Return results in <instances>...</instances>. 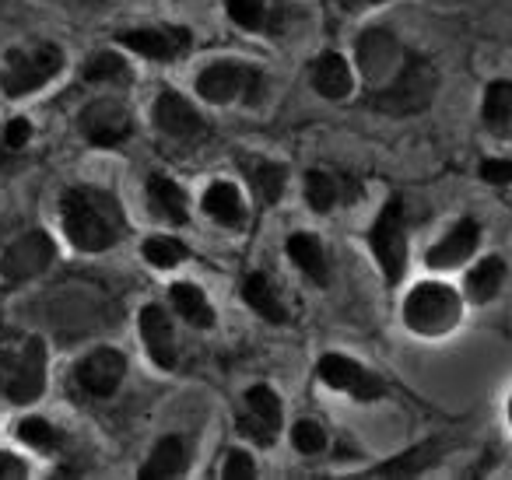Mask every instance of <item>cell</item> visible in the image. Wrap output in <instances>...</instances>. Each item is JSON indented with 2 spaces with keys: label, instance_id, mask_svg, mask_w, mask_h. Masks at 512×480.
Returning <instances> with one entry per match:
<instances>
[{
  "label": "cell",
  "instance_id": "cell-1",
  "mask_svg": "<svg viewBox=\"0 0 512 480\" xmlns=\"http://www.w3.org/2000/svg\"><path fill=\"white\" fill-rule=\"evenodd\" d=\"M64 235L81 253H106L123 239V207L109 190L99 186H74L64 193Z\"/></svg>",
  "mask_w": 512,
  "mask_h": 480
},
{
  "label": "cell",
  "instance_id": "cell-2",
  "mask_svg": "<svg viewBox=\"0 0 512 480\" xmlns=\"http://www.w3.org/2000/svg\"><path fill=\"white\" fill-rule=\"evenodd\" d=\"M46 389V344L39 337L0 333V396L32 403Z\"/></svg>",
  "mask_w": 512,
  "mask_h": 480
},
{
  "label": "cell",
  "instance_id": "cell-3",
  "mask_svg": "<svg viewBox=\"0 0 512 480\" xmlns=\"http://www.w3.org/2000/svg\"><path fill=\"white\" fill-rule=\"evenodd\" d=\"M435 88H439L435 67L428 64L425 57L407 53L400 71L372 95V106H376L379 113H390V116H411V113H421V109L432 102Z\"/></svg>",
  "mask_w": 512,
  "mask_h": 480
},
{
  "label": "cell",
  "instance_id": "cell-4",
  "mask_svg": "<svg viewBox=\"0 0 512 480\" xmlns=\"http://www.w3.org/2000/svg\"><path fill=\"white\" fill-rule=\"evenodd\" d=\"M64 71V50L53 43H36V46H18L4 57V71H0V88L11 99L39 92L43 85H50L57 74Z\"/></svg>",
  "mask_w": 512,
  "mask_h": 480
},
{
  "label": "cell",
  "instance_id": "cell-5",
  "mask_svg": "<svg viewBox=\"0 0 512 480\" xmlns=\"http://www.w3.org/2000/svg\"><path fill=\"white\" fill-rule=\"evenodd\" d=\"M460 295L449 284L425 281L407 295L404 302V323L421 337H442L460 323Z\"/></svg>",
  "mask_w": 512,
  "mask_h": 480
},
{
  "label": "cell",
  "instance_id": "cell-6",
  "mask_svg": "<svg viewBox=\"0 0 512 480\" xmlns=\"http://www.w3.org/2000/svg\"><path fill=\"white\" fill-rule=\"evenodd\" d=\"M372 253H376L379 267H383L386 284H400L407 270V232H404V200L393 197L386 200L383 214L376 218L369 232Z\"/></svg>",
  "mask_w": 512,
  "mask_h": 480
},
{
  "label": "cell",
  "instance_id": "cell-7",
  "mask_svg": "<svg viewBox=\"0 0 512 480\" xmlns=\"http://www.w3.org/2000/svg\"><path fill=\"white\" fill-rule=\"evenodd\" d=\"M260 71L249 64H239V60H221V64H211L204 74L197 78V92L200 99L214 102V106H225V102L235 99H256L260 95Z\"/></svg>",
  "mask_w": 512,
  "mask_h": 480
},
{
  "label": "cell",
  "instance_id": "cell-8",
  "mask_svg": "<svg viewBox=\"0 0 512 480\" xmlns=\"http://www.w3.org/2000/svg\"><path fill=\"white\" fill-rule=\"evenodd\" d=\"M53 260H57V246H53L50 235L29 232L4 249V256H0V281L25 284L43 274L46 267H53Z\"/></svg>",
  "mask_w": 512,
  "mask_h": 480
},
{
  "label": "cell",
  "instance_id": "cell-9",
  "mask_svg": "<svg viewBox=\"0 0 512 480\" xmlns=\"http://www.w3.org/2000/svg\"><path fill=\"white\" fill-rule=\"evenodd\" d=\"M151 116H155L158 134L169 137V141H176V144H197L200 137L207 134L204 116H200L197 109H193V102H186L183 95L172 92V88L158 92Z\"/></svg>",
  "mask_w": 512,
  "mask_h": 480
},
{
  "label": "cell",
  "instance_id": "cell-10",
  "mask_svg": "<svg viewBox=\"0 0 512 480\" xmlns=\"http://www.w3.org/2000/svg\"><path fill=\"white\" fill-rule=\"evenodd\" d=\"M123 375H127V358H123L116 347H95L92 354L74 365V379L95 400H109V396L120 389Z\"/></svg>",
  "mask_w": 512,
  "mask_h": 480
},
{
  "label": "cell",
  "instance_id": "cell-11",
  "mask_svg": "<svg viewBox=\"0 0 512 480\" xmlns=\"http://www.w3.org/2000/svg\"><path fill=\"white\" fill-rule=\"evenodd\" d=\"M81 134L99 148H116L134 134V120H130L127 106L116 99H95L85 113L78 116Z\"/></svg>",
  "mask_w": 512,
  "mask_h": 480
},
{
  "label": "cell",
  "instance_id": "cell-12",
  "mask_svg": "<svg viewBox=\"0 0 512 480\" xmlns=\"http://www.w3.org/2000/svg\"><path fill=\"white\" fill-rule=\"evenodd\" d=\"M320 379L327 382L330 389L351 393L355 400H379V396H386V382L379 379L376 372L362 368L358 361L344 358V354H327V358L320 361Z\"/></svg>",
  "mask_w": 512,
  "mask_h": 480
},
{
  "label": "cell",
  "instance_id": "cell-13",
  "mask_svg": "<svg viewBox=\"0 0 512 480\" xmlns=\"http://www.w3.org/2000/svg\"><path fill=\"white\" fill-rule=\"evenodd\" d=\"M407 53L400 50V43L383 29H369L362 39H358V67H362L365 81L369 85H379L383 88L393 74L400 71Z\"/></svg>",
  "mask_w": 512,
  "mask_h": 480
},
{
  "label": "cell",
  "instance_id": "cell-14",
  "mask_svg": "<svg viewBox=\"0 0 512 480\" xmlns=\"http://www.w3.org/2000/svg\"><path fill=\"white\" fill-rule=\"evenodd\" d=\"M281 428V400L271 386H253L246 393V410L239 414V431L256 445H271Z\"/></svg>",
  "mask_w": 512,
  "mask_h": 480
},
{
  "label": "cell",
  "instance_id": "cell-15",
  "mask_svg": "<svg viewBox=\"0 0 512 480\" xmlns=\"http://www.w3.org/2000/svg\"><path fill=\"white\" fill-rule=\"evenodd\" d=\"M120 43L127 50H134L137 57L148 60H176L186 53L190 46V32L186 29H137V32H123Z\"/></svg>",
  "mask_w": 512,
  "mask_h": 480
},
{
  "label": "cell",
  "instance_id": "cell-16",
  "mask_svg": "<svg viewBox=\"0 0 512 480\" xmlns=\"http://www.w3.org/2000/svg\"><path fill=\"white\" fill-rule=\"evenodd\" d=\"M477 239H481V228H477V221H470V218L456 221V225L449 228V232L442 235L432 249H428V267H432V270L460 267V263L470 260V253L477 249Z\"/></svg>",
  "mask_w": 512,
  "mask_h": 480
},
{
  "label": "cell",
  "instance_id": "cell-17",
  "mask_svg": "<svg viewBox=\"0 0 512 480\" xmlns=\"http://www.w3.org/2000/svg\"><path fill=\"white\" fill-rule=\"evenodd\" d=\"M137 323H141V337L151 361L158 368H176V333H172V323L162 305H144Z\"/></svg>",
  "mask_w": 512,
  "mask_h": 480
},
{
  "label": "cell",
  "instance_id": "cell-18",
  "mask_svg": "<svg viewBox=\"0 0 512 480\" xmlns=\"http://www.w3.org/2000/svg\"><path fill=\"white\" fill-rule=\"evenodd\" d=\"M313 88L330 102L348 99L351 88H355V74H351L348 60L341 53H323L313 64Z\"/></svg>",
  "mask_w": 512,
  "mask_h": 480
},
{
  "label": "cell",
  "instance_id": "cell-19",
  "mask_svg": "<svg viewBox=\"0 0 512 480\" xmlns=\"http://www.w3.org/2000/svg\"><path fill=\"white\" fill-rule=\"evenodd\" d=\"M239 165H242V172H246L249 183H253V190L260 193V200H264V204H278V200L285 197L288 169L281 162L249 155V158H242Z\"/></svg>",
  "mask_w": 512,
  "mask_h": 480
},
{
  "label": "cell",
  "instance_id": "cell-20",
  "mask_svg": "<svg viewBox=\"0 0 512 480\" xmlns=\"http://www.w3.org/2000/svg\"><path fill=\"white\" fill-rule=\"evenodd\" d=\"M204 214L221 228H242L246 225V204L242 193L232 183H211L204 193Z\"/></svg>",
  "mask_w": 512,
  "mask_h": 480
},
{
  "label": "cell",
  "instance_id": "cell-21",
  "mask_svg": "<svg viewBox=\"0 0 512 480\" xmlns=\"http://www.w3.org/2000/svg\"><path fill=\"white\" fill-rule=\"evenodd\" d=\"M148 207L158 221H169V225H186V218H190L186 214V193L169 176L148 179Z\"/></svg>",
  "mask_w": 512,
  "mask_h": 480
},
{
  "label": "cell",
  "instance_id": "cell-22",
  "mask_svg": "<svg viewBox=\"0 0 512 480\" xmlns=\"http://www.w3.org/2000/svg\"><path fill=\"white\" fill-rule=\"evenodd\" d=\"M186 470V442L179 435H169L155 445L148 463L141 466V480H172Z\"/></svg>",
  "mask_w": 512,
  "mask_h": 480
},
{
  "label": "cell",
  "instance_id": "cell-23",
  "mask_svg": "<svg viewBox=\"0 0 512 480\" xmlns=\"http://www.w3.org/2000/svg\"><path fill=\"white\" fill-rule=\"evenodd\" d=\"M288 256H292V263L313 284H327L330 281L327 256H323V246H320V239H316V235H309V232L292 235V239H288Z\"/></svg>",
  "mask_w": 512,
  "mask_h": 480
},
{
  "label": "cell",
  "instance_id": "cell-24",
  "mask_svg": "<svg viewBox=\"0 0 512 480\" xmlns=\"http://www.w3.org/2000/svg\"><path fill=\"white\" fill-rule=\"evenodd\" d=\"M242 302H246L256 316H264L267 323H285L288 319L285 305H281L274 284L267 281V274H249L246 277V284H242Z\"/></svg>",
  "mask_w": 512,
  "mask_h": 480
},
{
  "label": "cell",
  "instance_id": "cell-25",
  "mask_svg": "<svg viewBox=\"0 0 512 480\" xmlns=\"http://www.w3.org/2000/svg\"><path fill=\"white\" fill-rule=\"evenodd\" d=\"M484 127L498 137L512 134V81H491L484 92Z\"/></svg>",
  "mask_w": 512,
  "mask_h": 480
},
{
  "label": "cell",
  "instance_id": "cell-26",
  "mask_svg": "<svg viewBox=\"0 0 512 480\" xmlns=\"http://www.w3.org/2000/svg\"><path fill=\"white\" fill-rule=\"evenodd\" d=\"M442 452H446V445H442V442H425V445H418V449L404 452V456L390 459L386 466H376L369 477H414V473L428 470V466H432Z\"/></svg>",
  "mask_w": 512,
  "mask_h": 480
},
{
  "label": "cell",
  "instance_id": "cell-27",
  "mask_svg": "<svg viewBox=\"0 0 512 480\" xmlns=\"http://www.w3.org/2000/svg\"><path fill=\"white\" fill-rule=\"evenodd\" d=\"M169 298H172V305H176V312L186 319V323L200 326V330H207V326L214 323V309H211V302H207V295L197 288V284H186V281L172 284Z\"/></svg>",
  "mask_w": 512,
  "mask_h": 480
},
{
  "label": "cell",
  "instance_id": "cell-28",
  "mask_svg": "<svg viewBox=\"0 0 512 480\" xmlns=\"http://www.w3.org/2000/svg\"><path fill=\"white\" fill-rule=\"evenodd\" d=\"M502 281H505V263L498 256H488V260H481L467 274V298L477 305L491 302L498 295V288H502Z\"/></svg>",
  "mask_w": 512,
  "mask_h": 480
},
{
  "label": "cell",
  "instance_id": "cell-29",
  "mask_svg": "<svg viewBox=\"0 0 512 480\" xmlns=\"http://www.w3.org/2000/svg\"><path fill=\"white\" fill-rule=\"evenodd\" d=\"M306 200H309V207H313L316 214H327L330 207L341 200V183H337L330 172L313 169L306 176Z\"/></svg>",
  "mask_w": 512,
  "mask_h": 480
},
{
  "label": "cell",
  "instance_id": "cell-30",
  "mask_svg": "<svg viewBox=\"0 0 512 480\" xmlns=\"http://www.w3.org/2000/svg\"><path fill=\"white\" fill-rule=\"evenodd\" d=\"M190 256V249L183 246L179 239H165V235H155V239L144 242V260L151 267H162V270H172Z\"/></svg>",
  "mask_w": 512,
  "mask_h": 480
},
{
  "label": "cell",
  "instance_id": "cell-31",
  "mask_svg": "<svg viewBox=\"0 0 512 480\" xmlns=\"http://www.w3.org/2000/svg\"><path fill=\"white\" fill-rule=\"evenodd\" d=\"M18 438H22L29 449H39V452L60 449V431L53 428L46 417H25V421L18 424Z\"/></svg>",
  "mask_w": 512,
  "mask_h": 480
},
{
  "label": "cell",
  "instance_id": "cell-32",
  "mask_svg": "<svg viewBox=\"0 0 512 480\" xmlns=\"http://www.w3.org/2000/svg\"><path fill=\"white\" fill-rule=\"evenodd\" d=\"M225 11L242 32H260L267 25V0H228Z\"/></svg>",
  "mask_w": 512,
  "mask_h": 480
},
{
  "label": "cell",
  "instance_id": "cell-33",
  "mask_svg": "<svg viewBox=\"0 0 512 480\" xmlns=\"http://www.w3.org/2000/svg\"><path fill=\"white\" fill-rule=\"evenodd\" d=\"M85 78L88 81H109V85H123V81H130V74H127L123 57H116V53H99V57L88 60Z\"/></svg>",
  "mask_w": 512,
  "mask_h": 480
},
{
  "label": "cell",
  "instance_id": "cell-34",
  "mask_svg": "<svg viewBox=\"0 0 512 480\" xmlns=\"http://www.w3.org/2000/svg\"><path fill=\"white\" fill-rule=\"evenodd\" d=\"M292 445L302 452V456H316V452L327 449V431L316 421H299L292 428Z\"/></svg>",
  "mask_w": 512,
  "mask_h": 480
},
{
  "label": "cell",
  "instance_id": "cell-35",
  "mask_svg": "<svg viewBox=\"0 0 512 480\" xmlns=\"http://www.w3.org/2000/svg\"><path fill=\"white\" fill-rule=\"evenodd\" d=\"M32 141V123L29 120H8V127L0 130V148L4 151H22Z\"/></svg>",
  "mask_w": 512,
  "mask_h": 480
},
{
  "label": "cell",
  "instance_id": "cell-36",
  "mask_svg": "<svg viewBox=\"0 0 512 480\" xmlns=\"http://www.w3.org/2000/svg\"><path fill=\"white\" fill-rule=\"evenodd\" d=\"M253 473H256V466H253V456H249V452L232 449L225 456V466H221V477L225 480H249Z\"/></svg>",
  "mask_w": 512,
  "mask_h": 480
},
{
  "label": "cell",
  "instance_id": "cell-37",
  "mask_svg": "<svg viewBox=\"0 0 512 480\" xmlns=\"http://www.w3.org/2000/svg\"><path fill=\"white\" fill-rule=\"evenodd\" d=\"M29 477V463L18 459L15 452H0V480H22Z\"/></svg>",
  "mask_w": 512,
  "mask_h": 480
},
{
  "label": "cell",
  "instance_id": "cell-38",
  "mask_svg": "<svg viewBox=\"0 0 512 480\" xmlns=\"http://www.w3.org/2000/svg\"><path fill=\"white\" fill-rule=\"evenodd\" d=\"M481 179L484 183H495V186L512 183V162H498V158H491V162L481 165Z\"/></svg>",
  "mask_w": 512,
  "mask_h": 480
},
{
  "label": "cell",
  "instance_id": "cell-39",
  "mask_svg": "<svg viewBox=\"0 0 512 480\" xmlns=\"http://www.w3.org/2000/svg\"><path fill=\"white\" fill-rule=\"evenodd\" d=\"M372 4H386V0H341V8H348V11H362V8H372Z\"/></svg>",
  "mask_w": 512,
  "mask_h": 480
},
{
  "label": "cell",
  "instance_id": "cell-40",
  "mask_svg": "<svg viewBox=\"0 0 512 480\" xmlns=\"http://www.w3.org/2000/svg\"><path fill=\"white\" fill-rule=\"evenodd\" d=\"M509 417H512V407H509Z\"/></svg>",
  "mask_w": 512,
  "mask_h": 480
}]
</instances>
